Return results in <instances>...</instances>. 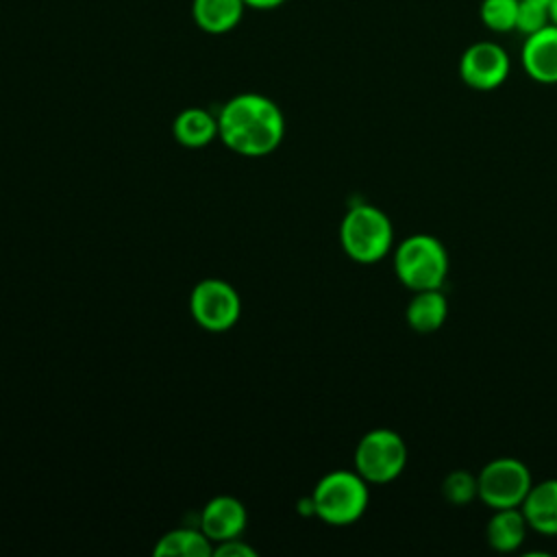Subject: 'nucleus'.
I'll return each instance as SVG.
<instances>
[{
    "mask_svg": "<svg viewBox=\"0 0 557 557\" xmlns=\"http://www.w3.org/2000/svg\"><path fill=\"white\" fill-rule=\"evenodd\" d=\"M213 555L220 557H255L257 550L248 544H244L239 537H231L224 542H218V546L213 548Z\"/></svg>",
    "mask_w": 557,
    "mask_h": 557,
    "instance_id": "aec40b11",
    "label": "nucleus"
},
{
    "mask_svg": "<svg viewBox=\"0 0 557 557\" xmlns=\"http://www.w3.org/2000/svg\"><path fill=\"white\" fill-rule=\"evenodd\" d=\"M448 315L446 296L440 289H422L407 305V324L416 333L437 331Z\"/></svg>",
    "mask_w": 557,
    "mask_h": 557,
    "instance_id": "4468645a",
    "label": "nucleus"
},
{
    "mask_svg": "<svg viewBox=\"0 0 557 557\" xmlns=\"http://www.w3.org/2000/svg\"><path fill=\"white\" fill-rule=\"evenodd\" d=\"M479 498L492 509L520 507L533 485L529 468L513 457L492 459L476 474Z\"/></svg>",
    "mask_w": 557,
    "mask_h": 557,
    "instance_id": "423d86ee",
    "label": "nucleus"
},
{
    "mask_svg": "<svg viewBox=\"0 0 557 557\" xmlns=\"http://www.w3.org/2000/svg\"><path fill=\"white\" fill-rule=\"evenodd\" d=\"M511 70L509 54L494 41H476L468 46L459 59L461 81L476 91H492L500 87Z\"/></svg>",
    "mask_w": 557,
    "mask_h": 557,
    "instance_id": "6e6552de",
    "label": "nucleus"
},
{
    "mask_svg": "<svg viewBox=\"0 0 557 557\" xmlns=\"http://www.w3.org/2000/svg\"><path fill=\"white\" fill-rule=\"evenodd\" d=\"M246 7L250 9H257V11H270V9H276L281 7L285 0H244Z\"/></svg>",
    "mask_w": 557,
    "mask_h": 557,
    "instance_id": "412c9836",
    "label": "nucleus"
},
{
    "mask_svg": "<svg viewBox=\"0 0 557 557\" xmlns=\"http://www.w3.org/2000/svg\"><path fill=\"white\" fill-rule=\"evenodd\" d=\"M244 0H191L194 24L209 35L231 33L244 17Z\"/></svg>",
    "mask_w": 557,
    "mask_h": 557,
    "instance_id": "f8f14e48",
    "label": "nucleus"
},
{
    "mask_svg": "<svg viewBox=\"0 0 557 557\" xmlns=\"http://www.w3.org/2000/svg\"><path fill=\"white\" fill-rule=\"evenodd\" d=\"M520 0H481L479 17L494 33L516 30Z\"/></svg>",
    "mask_w": 557,
    "mask_h": 557,
    "instance_id": "f3484780",
    "label": "nucleus"
},
{
    "mask_svg": "<svg viewBox=\"0 0 557 557\" xmlns=\"http://www.w3.org/2000/svg\"><path fill=\"white\" fill-rule=\"evenodd\" d=\"M157 557H209L213 555L211 540L198 529H174L159 537L154 546Z\"/></svg>",
    "mask_w": 557,
    "mask_h": 557,
    "instance_id": "dca6fc26",
    "label": "nucleus"
},
{
    "mask_svg": "<svg viewBox=\"0 0 557 557\" xmlns=\"http://www.w3.org/2000/svg\"><path fill=\"white\" fill-rule=\"evenodd\" d=\"M174 137L187 148H202L218 135V117L200 107H189L174 117Z\"/></svg>",
    "mask_w": 557,
    "mask_h": 557,
    "instance_id": "2eb2a0df",
    "label": "nucleus"
},
{
    "mask_svg": "<svg viewBox=\"0 0 557 557\" xmlns=\"http://www.w3.org/2000/svg\"><path fill=\"white\" fill-rule=\"evenodd\" d=\"M339 242L346 255L357 263L381 261L394 242L389 218L372 205H355L342 220Z\"/></svg>",
    "mask_w": 557,
    "mask_h": 557,
    "instance_id": "20e7f679",
    "label": "nucleus"
},
{
    "mask_svg": "<svg viewBox=\"0 0 557 557\" xmlns=\"http://www.w3.org/2000/svg\"><path fill=\"white\" fill-rule=\"evenodd\" d=\"M524 72L544 85L557 83V26L548 24L522 44Z\"/></svg>",
    "mask_w": 557,
    "mask_h": 557,
    "instance_id": "1a4fd4ad",
    "label": "nucleus"
},
{
    "mask_svg": "<svg viewBox=\"0 0 557 557\" xmlns=\"http://www.w3.org/2000/svg\"><path fill=\"white\" fill-rule=\"evenodd\" d=\"M542 2H546V4H550V2H553V0H542Z\"/></svg>",
    "mask_w": 557,
    "mask_h": 557,
    "instance_id": "5701e85b",
    "label": "nucleus"
},
{
    "mask_svg": "<svg viewBox=\"0 0 557 557\" xmlns=\"http://www.w3.org/2000/svg\"><path fill=\"white\" fill-rule=\"evenodd\" d=\"M548 11H550V24L557 26V0H553V2L548 4Z\"/></svg>",
    "mask_w": 557,
    "mask_h": 557,
    "instance_id": "4be33fe9",
    "label": "nucleus"
},
{
    "mask_svg": "<svg viewBox=\"0 0 557 557\" xmlns=\"http://www.w3.org/2000/svg\"><path fill=\"white\" fill-rule=\"evenodd\" d=\"M394 270L398 281L413 292L440 289L448 274V252L437 237L416 233L396 248Z\"/></svg>",
    "mask_w": 557,
    "mask_h": 557,
    "instance_id": "7ed1b4c3",
    "label": "nucleus"
},
{
    "mask_svg": "<svg viewBox=\"0 0 557 557\" xmlns=\"http://www.w3.org/2000/svg\"><path fill=\"white\" fill-rule=\"evenodd\" d=\"M529 522L520 507H507V509H494V516L490 518L485 527L487 544L498 553H513L522 546L527 537Z\"/></svg>",
    "mask_w": 557,
    "mask_h": 557,
    "instance_id": "ddd939ff",
    "label": "nucleus"
},
{
    "mask_svg": "<svg viewBox=\"0 0 557 557\" xmlns=\"http://www.w3.org/2000/svg\"><path fill=\"white\" fill-rule=\"evenodd\" d=\"M550 24V11L548 4L542 0H520L518 4V17H516V30L524 37L542 30Z\"/></svg>",
    "mask_w": 557,
    "mask_h": 557,
    "instance_id": "6ab92c4d",
    "label": "nucleus"
},
{
    "mask_svg": "<svg viewBox=\"0 0 557 557\" xmlns=\"http://www.w3.org/2000/svg\"><path fill=\"white\" fill-rule=\"evenodd\" d=\"M407 463V446L392 429L368 431L355 448V470L368 483L394 481Z\"/></svg>",
    "mask_w": 557,
    "mask_h": 557,
    "instance_id": "39448f33",
    "label": "nucleus"
},
{
    "mask_svg": "<svg viewBox=\"0 0 557 557\" xmlns=\"http://www.w3.org/2000/svg\"><path fill=\"white\" fill-rule=\"evenodd\" d=\"M442 496L450 505H457V507L468 505L474 496H479L476 476L470 474L468 470H453L450 474H446L442 483Z\"/></svg>",
    "mask_w": 557,
    "mask_h": 557,
    "instance_id": "a211bd4d",
    "label": "nucleus"
},
{
    "mask_svg": "<svg viewBox=\"0 0 557 557\" xmlns=\"http://www.w3.org/2000/svg\"><path fill=\"white\" fill-rule=\"evenodd\" d=\"M244 527H246V509L233 496H215L202 507L200 531L211 542L239 537Z\"/></svg>",
    "mask_w": 557,
    "mask_h": 557,
    "instance_id": "9d476101",
    "label": "nucleus"
},
{
    "mask_svg": "<svg viewBox=\"0 0 557 557\" xmlns=\"http://www.w3.org/2000/svg\"><path fill=\"white\" fill-rule=\"evenodd\" d=\"M520 509L533 531L557 535V479L531 485Z\"/></svg>",
    "mask_w": 557,
    "mask_h": 557,
    "instance_id": "9b49d317",
    "label": "nucleus"
},
{
    "mask_svg": "<svg viewBox=\"0 0 557 557\" xmlns=\"http://www.w3.org/2000/svg\"><path fill=\"white\" fill-rule=\"evenodd\" d=\"M218 135L237 154L263 157L281 144L285 117L268 96L239 94L220 109Z\"/></svg>",
    "mask_w": 557,
    "mask_h": 557,
    "instance_id": "f257e3e1",
    "label": "nucleus"
},
{
    "mask_svg": "<svg viewBox=\"0 0 557 557\" xmlns=\"http://www.w3.org/2000/svg\"><path fill=\"white\" fill-rule=\"evenodd\" d=\"M189 311L202 329L213 333L226 331L239 320V294L222 278H205L191 289Z\"/></svg>",
    "mask_w": 557,
    "mask_h": 557,
    "instance_id": "0eeeda50",
    "label": "nucleus"
},
{
    "mask_svg": "<svg viewBox=\"0 0 557 557\" xmlns=\"http://www.w3.org/2000/svg\"><path fill=\"white\" fill-rule=\"evenodd\" d=\"M370 500L368 481L355 470H333L324 474L309 498L311 511L333 527L357 522Z\"/></svg>",
    "mask_w": 557,
    "mask_h": 557,
    "instance_id": "f03ea898",
    "label": "nucleus"
}]
</instances>
